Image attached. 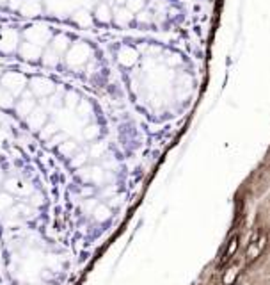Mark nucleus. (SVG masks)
<instances>
[{"instance_id":"1","label":"nucleus","mask_w":270,"mask_h":285,"mask_svg":"<svg viewBox=\"0 0 270 285\" xmlns=\"http://www.w3.org/2000/svg\"><path fill=\"white\" fill-rule=\"evenodd\" d=\"M0 86H2V88H5L11 95H13V96H15V95H21L23 91H25L27 78L23 77L21 73L9 72V73H5L4 77H2V80H0Z\"/></svg>"},{"instance_id":"2","label":"nucleus","mask_w":270,"mask_h":285,"mask_svg":"<svg viewBox=\"0 0 270 285\" xmlns=\"http://www.w3.org/2000/svg\"><path fill=\"white\" fill-rule=\"evenodd\" d=\"M91 57V48L85 43H77L69 48V52L66 56V62L69 66H82L89 61Z\"/></svg>"},{"instance_id":"3","label":"nucleus","mask_w":270,"mask_h":285,"mask_svg":"<svg viewBox=\"0 0 270 285\" xmlns=\"http://www.w3.org/2000/svg\"><path fill=\"white\" fill-rule=\"evenodd\" d=\"M55 91V84L50 80V78H45V77H36L31 80V93L34 96H50V95Z\"/></svg>"},{"instance_id":"4","label":"nucleus","mask_w":270,"mask_h":285,"mask_svg":"<svg viewBox=\"0 0 270 285\" xmlns=\"http://www.w3.org/2000/svg\"><path fill=\"white\" fill-rule=\"evenodd\" d=\"M25 38L29 43H34L37 47H41V45H47L50 41V31H48L47 27H31L29 31L25 32Z\"/></svg>"},{"instance_id":"5","label":"nucleus","mask_w":270,"mask_h":285,"mask_svg":"<svg viewBox=\"0 0 270 285\" xmlns=\"http://www.w3.org/2000/svg\"><path fill=\"white\" fill-rule=\"evenodd\" d=\"M16 45H18V32L11 31V29L0 32V52L4 54L13 52L16 48Z\"/></svg>"},{"instance_id":"6","label":"nucleus","mask_w":270,"mask_h":285,"mask_svg":"<svg viewBox=\"0 0 270 285\" xmlns=\"http://www.w3.org/2000/svg\"><path fill=\"white\" fill-rule=\"evenodd\" d=\"M48 121V116H47V109H43V107H34L32 113L27 116V125L31 127L32 130H41L43 125Z\"/></svg>"},{"instance_id":"7","label":"nucleus","mask_w":270,"mask_h":285,"mask_svg":"<svg viewBox=\"0 0 270 285\" xmlns=\"http://www.w3.org/2000/svg\"><path fill=\"white\" fill-rule=\"evenodd\" d=\"M36 107V100L32 98V93L31 91H25V95H23V98L16 104V113L20 114L21 118H27L29 114L32 113V109Z\"/></svg>"},{"instance_id":"8","label":"nucleus","mask_w":270,"mask_h":285,"mask_svg":"<svg viewBox=\"0 0 270 285\" xmlns=\"http://www.w3.org/2000/svg\"><path fill=\"white\" fill-rule=\"evenodd\" d=\"M20 54L23 59H27V61H37V59H41L43 50H41V47H37L34 43L25 41V43H21Z\"/></svg>"},{"instance_id":"9","label":"nucleus","mask_w":270,"mask_h":285,"mask_svg":"<svg viewBox=\"0 0 270 285\" xmlns=\"http://www.w3.org/2000/svg\"><path fill=\"white\" fill-rule=\"evenodd\" d=\"M18 11L27 18H32L41 13V4H39V0H23V4Z\"/></svg>"},{"instance_id":"10","label":"nucleus","mask_w":270,"mask_h":285,"mask_svg":"<svg viewBox=\"0 0 270 285\" xmlns=\"http://www.w3.org/2000/svg\"><path fill=\"white\" fill-rule=\"evenodd\" d=\"M94 16L101 23H109L112 20V7L107 4H98L96 5V11H94Z\"/></svg>"},{"instance_id":"11","label":"nucleus","mask_w":270,"mask_h":285,"mask_svg":"<svg viewBox=\"0 0 270 285\" xmlns=\"http://www.w3.org/2000/svg\"><path fill=\"white\" fill-rule=\"evenodd\" d=\"M68 47H69V38L64 36V34H59V36H55L52 39V43H50V48H52V50H55L59 56L66 52Z\"/></svg>"},{"instance_id":"12","label":"nucleus","mask_w":270,"mask_h":285,"mask_svg":"<svg viewBox=\"0 0 270 285\" xmlns=\"http://www.w3.org/2000/svg\"><path fill=\"white\" fill-rule=\"evenodd\" d=\"M73 21L80 27H89L91 23H93V16L89 15L85 9H78L77 13L73 15Z\"/></svg>"},{"instance_id":"13","label":"nucleus","mask_w":270,"mask_h":285,"mask_svg":"<svg viewBox=\"0 0 270 285\" xmlns=\"http://www.w3.org/2000/svg\"><path fill=\"white\" fill-rule=\"evenodd\" d=\"M112 16L116 18V23H118V25H126V23H130L132 21L130 11L126 9V7H119V9L112 11Z\"/></svg>"},{"instance_id":"14","label":"nucleus","mask_w":270,"mask_h":285,"mask_svg":"<svg viewBox=\"0 0 270 285\" xmlns=\"http://www.w3.org/2000/svg\"><path fill=\"white\" fill-rule=\"evenodd\" d=\"M135 59H137V54L132 50V48H121L119 50V62L125 64V66H130L134 64Z\"/></svg>"},{"instance_id":"15","label":"nucleus","mask_w":270,"mask_h":285,"mask_svg":"<svg viewBox=\"0 0 270 285\" xmlns=\"http://www.w3.org/2000/svg\"><path fill=\"white\" fill-rule=\"evenodd\" d=\"M41 61H43V64H45V66H55V64H59L61 57H59V54L55 52V50L48 48L47 52L41 56Z\"/></svg>"},{"instance_id":"16","label":"nucleus","mask_w":270,"mask_h":285,"mask_svg":"<svg viewBox=\"0 0 270 285\" xmlns=\"http://www.w3.org/2000/svg\"><path fill=\"white\" fill-rule=\"evenodd\" d=\"M41 132V137L43 139H50L52 135H55L59 132V123L57 121H50V123H45L43 125V129L39 130Z\"/></svg>"},{"instance_id":"17","label":"nucleus","mask_w":270,"mask_h":285,"mask_svg":"<svg viewBox=\"0 0 270 285\" xmlns=\"http://www.w3.org/2000/svg\"><path fill=\"white\" fill-rule=\"evenodd\" d=\"M13 104H15V96L5 88L0 86V107L2 109H9V107H13Z\"/></svg>"},{"instance_id":"18","label":"nucleus","mask_w":270,"mask_h":285,"mask_svg":"<svg viewBox=\"0 0 270 285\" xmlns=\"http://www.w3.org/2000/svg\"><path fill=\"white\" fill-rule=\"evenodd\" d=\"M78 102H80V96H78V93H75V91H69V93L64 95L63 104L66 105L68 109H75L78 105Z\"/></svg>"},{"instance_id":"19","label":"nucleus","mask_w":270,"mask_h":285,"mask_svg":"<svg viewBox=\"0 0 270 285\" xmlns=\"http://www.w3.org/2000/svg\"><path fill=\"white\" fill-rule=\"evenodd\" d=\"M100 132H101V130H100V125L91 123L82 130V135L85 137V139H96V137L100 135Z\"/></svg>"},{"instance_id":"20","label":"nucleus","mask_w":270,"mask_h":285,"mask_svg":"<svg viewBox=\"0 0 270 285\" xmlns=\"http://www.w3.org/2000/svg\"><path fill=\"white\" fill-rule=\"evenodd\" d=\"M75 109H77V114L80 118H89V116H91V111H93L91 109V105H89V102H85V100H80Z\"/></svg>"},{"instance_id":"21","label":"nucleus","mask_w":270,"mask_h":285,"mask_svg":"<svg viewBox=\"0 0 270 285\" xmlns=\"http://www.w3.org/2000/svg\"><path fill=\"white\" fill-rule=\"evenodd\" d=\"M59 150L63 152L64 155H71L73 152L77 150V143H75V141H64V143H61Z\"/></svg>"},{"instance_id":"22","label":"nucleus","mask_w":270,"mask_h":285,"mask_svg":"<svg viewBox=\"0 0 270 285\" xmlns=\"http://www.w3.org/2000/svg\"><path fill=\"white\" fill-rule=\"evenodd\" d=\"M64 141H66V134H61V132H57V134L52 135V137L48 139V146L61 145V143H64Z\"/></svg>"},{"instance_id":"23","label":"nucleus","mask_w":270,"mask_h":285,"mask_svg":"<svg viewBox=\"0 0 270 285\" xmlns=\"http://www.w3.org/2000/svg\"><path fill=\"white\" fill-rule=\"evenodd\" d=\"M140 7H142V0H128V2H126V9L130 11V13L139 11Z\"/></svg>"},{"instance_id":"24","label":"nucleus","mask_w":270,"mask_h":285,"mask_svg":"<svg viewBox=\"0 0 270 285\" xmlns=\"http://www.w3.org/2000/svg\"><path fill=\"white\" fill-rule=\"evenodd\" d=\"M103 150H105V145H103V143H96V145H94L93 148H91V155H93V157H98Z\"/></svg>"},{"instance_id":"25","label":"nucleus","mask_w":270,"mask_h":285,"mask_svg":"<svg viewBox=\"0 0 270 285\" xmlns=\"http://www.w3.org/2000/svg\"><path fill=\"white\" fill-rule=\"evenodd\" d=\"M7 4H9V7L13 11H18L21 7V4H23V0H7Z\"/></svg>"},{"instance_id":"26","label":"nucleus","mask_w":270,"mask_h":285,"mask_svg":"<svg viewBox=\"0 0 270 285\" xmlns=\"http://www.w3.org/2000/svg\"><path fill=\"white\" fill-rule=\"evenodd\" d=\"M84 162H85V153H80L77 155V159H73V166H80Z\"/></svg>"},{"instance_id":"27","label":"nucleus","mask_w":270,"mask_h":285,"mask_svg":"<svg viewBox=\"0 0 270 285\" xmlns=\"http://www.w3.org/2000/svg\"><path fill=\"white\" fill-rule=\"evenodd\" d=\"M118 4H125V2H128V0H116Z\"/></svg>"},{"instance_id":"28","label":"nucleus","mask_w":270,"mask_h":285,"mask_svg":"<svg viewBox=\"0 0 270 285\" xmlns=\"http://www.w3.org/2000/svg\"><path fill=\"white\" fill-rule=\"evenodd\" d=\"M2 4H7V0H0V5Z\"/></svg>"}]
</instances>
